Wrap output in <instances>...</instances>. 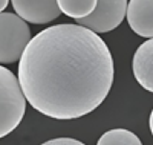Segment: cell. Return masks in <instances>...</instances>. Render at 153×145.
<instances>
[{
	"label": "cell",
	"instance_id": "cell-9",
	"mask_svg": "<svg viewBox=\"0 0 153 145\" xmlns=\"http://www.w3.org/2000/svg\"><path fill=\"white\" fill-rule=\"evenodd\" d=\"M97 145H143L139 138L126 128H113L101 136Z\"/></svg>",
	"mask_w": 153,
	"mask_h": 145
},
{
	"label": "cell",
	"instance_id": "cell-8",
	"mask_svg": "<svg viewBox=\"0 0 153 145\" xmlns=\"http://www.w3.org/2000/svg\"><path fill=\"white\" fill-rule=\"evenodd\" d=\"M57 5L65 16L78 20L92 14L97 0H57Z\"/></svg>",
	"mask_w": 153,
	"mask_h": 145
},
{
	"label": "cell",
	"instance_id": "cell-7",
	"mask_svg": "<svg viewBox=\"0 0 153 145\" xmlns=\"http://www.w3.org/2000/svg\"><path fill=\"white\" fill-rule=\"evenodd\" d=\"M132 69L139 86L153 93V38H149L136 49Z\"/></svg>",
	"mask_w": 153,
	"mask_h": 145
},
{
	"label": "cell",
	"instance_id": "cell-1",
	"mask_svg": "<svg viewBox=\"0 0 153 145\" xmlns=\"http://www.w3.org/2000/svg\"><path fill=\"white\" fill-rule=\"evenodd\" d=\"M19 83L34 110L60 121L100 107L113 84V58L101 37L63 23L38 32L19 60Z\"/></svg>",
	"mask_w": 153,
	"mask_h": 145
},
{
	"label": "cell",
	"instance_id": "cell-12",
	"mask_svg": "<svg viewBox=\"0 0 153 145\" xmlns=\"http://www.w3.org/2000/svg\"><path fill=\"white\" fill-rule=\"evenodd\" d=\"M149 125H150V131H152V135H153V110L150 113V119H149Z\"/></svg>",
	"mask_w": 153,
	"mask_h": 145
},
{
	"label": "cell",
	"instance_id": "cell-3",
	"mask_svg": "<svg viewBox=\"0 0 153 145\" xmlns=\"http://www.w3.org/2000/svg\"><path fill=\"white\" fill-rule=\"evenodd\" d=\"M29 41L31 31L26 21L17 14L0 12V63L19 61Z\"/></svg>",
	"mask_w": 153,
	"mask_h": 145
},
{
	"label": "cell",
	"instance_id": "cell-5",
	"mask_svg": "<svg viewBox=\"0 0 153 145\" xmlns=\"http://www.w3.org/2000/svg\"><path fill=\"white\" fill-rule=\"evenodd\" d=\"M11 3L20 18L34 24L51 23L61 14L57 0H11Z\"/></svg>",
	"mask_w": 153,
	"mask_h": 145
},
{
	"label": "cell",
	"instance_id": "cell-10",
	"mask_svg": "<svg viewBox=\"0 0 153 145\" xmlns=\"http://www.w3.org/2000/svg\"><path fill=\"white\" fill-rule=\"evenodd\" d=\"M42 145H86L78 139H72V138H57V139H51L43 142Z\"/></svg>",
	"mask_w": 153,
	"mask_h": 145
},
{
	"label": "cell",
	"instance_id": "cell-11",
	"mask_svg": "<svg viewBox=\"0 0 153 145\" xmlns=\"http://www.w3.org/2000/svg\"><path fill=\"white\" fill-rule=\"evenodd\" d=\"M8 3H9V0H0V12L5 11V8L8 6Z\"/></svg>",
	"mask_w": 153,
	"mask_h": 145
},
{
	"label": "cell",
	"instance_id": "cell-2",
	"mask_svg": "<svg viewBox=\"0 0 153 145\" xmlns=\"http://www.w3.org/2000/svg\"><path fill=\"white\" fill-rule=\"evenodd\" d=\"M26 112L19 78L9 69L0 66V139L14 131Z\"/></svg>",
	"mask_w": 153,
	"mask_h": 145
},
{
	"label": "cell",
	"instance_id": "cell-4",
	"mask_svg": "<svg viewBox=\"0 0 153 145\" xmlns=\"http://www.w3.org/2000/svg\"><path fill=\"white\" fill-rule=\"evenodd\" d=\"M129 0H97L92 14L78 18L76 24L84 26L97 34L113 31L123 23Z\"/></svg>",
	"mask_w": 153,
	"mask_h": 145
},
{
	"label": "cell",
	"instance_id": "cell-6",
	"mask_svg": "<svg viewBox=\"0 0 153 145\" xmlns=\"http://www.w3.org/2000/svg\"><path fill=\"white\" fill-rule=\"evenodd\" d=\"M126 17L135 34L153 38V0H129Z\"/></svg>",
	"mask_w": 153,
	"mask_h": 145
}]
</instances>
